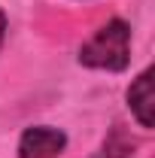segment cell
<instances>
[{"mask_svg": "<svg viewBox=\"0 0 155 158\" xmlns=\"http://www.w3.org/2000/svg\"><path fill=\"white\" fill-rule=\"evenodd\" d=\"M67 149V134L52 125H34L19 140V158H58Z\"/></svg>", "mask_w": 155, "mask_h": 158, "instance_id": "cell-2", "label": "cell"}, {"mask_svg": "<svg viewBox=\"0 0 155 158\" xmlns=\"http://www.w3.org/2000/svg\"><path fill=\"white\" fill-rule=\"evenodd\" d=\"M3 37H6V12L0 9V46H3Z\"/></svg>", "mask_w": 155, "mask_h": 158, "instance_id": "cell-5", "label": "cell"}, {"mask_svg": "<svg viewBox=\"0 0 155 158\" xmlns=\"http://www.w3.org/2000/svg\"><path fill=\"white\" fill-rule=\"evenodd\" d=\"M128 106H131V116L137 118L140 128H152V67H146L140 76L128 85Z\"/></svg>", "mask_w": 155, "mask_h": 158, "instance_id": "cell-3", "label": "cell"}, {"mask_svg": "<svg viewBox=\"0 0 155 158\" xmlns=\"http://www.w3.org/2000/svg\"><path fill=\"white\" fill-rule=\"evenodd\" d=\"M91 158H134V140L128 137L122 128H113L110 137L103 140V146Z\"/></svg>", "mask_w": 155, "mask_h": 158, "instance_id": "cell-4", "label": "cell"}, {"mask_svg": "<svg viewBox=\"0 0 155 158\" xmlns=\"http://www.w3.org/2000/svg\"><path fill=\"white\" fill-rule=\"evenodd\" d=\"M79 64L91 67V70L122 73L131 64V27H128V21H122V19L107 21L79 49Z\"/></svg>", "mask_w": 155, "mask_h": 158, "instance_id": "cell-1", "label": "cell"}]
</instances>
